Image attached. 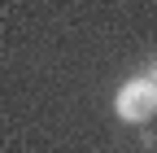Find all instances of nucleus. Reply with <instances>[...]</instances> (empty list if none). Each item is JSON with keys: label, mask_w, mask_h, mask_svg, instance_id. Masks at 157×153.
<instances>
[{"label": "nucleus", "mask_w": 157, "mask_h": 153, "mask_svg": "<svg viewBox=\"0 0 157 153\" xmlns=\"http://www.w3.org/2000/svg\"><path fill=\"white\" fill-rule=\"evenodd\" d=\"M113 114L122 123H144L157 114V83L148 79V74H140V79H127L122 88H118L113 96Z\"/></svg>", "instance_id": "obj_1"}, {"label": "nucleus", "mask_w": 157, "mask_h": 153, "mask_svg": "<svg viewBox=\"0 0 157 153\" xmlns=\"http://www.w3.org/2000/svg\"><path fill=\"white\" fill-rule=\"evenodd\" d=\"M148 79H153V83H157V70H153V74H148Z\"/></svg>", "instance_id": "obj_2"}]
</instances>
